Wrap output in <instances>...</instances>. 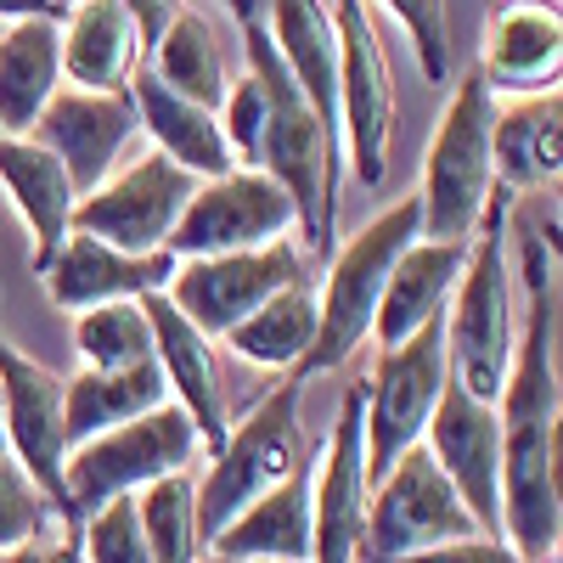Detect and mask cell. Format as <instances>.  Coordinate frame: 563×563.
<instances>
[{"instance_id": "1", "label": "cell", "mask_w": 563, "mask_h": 563, "mask_svg": "<svg viewBox=\"0 0 563 563\" xmlns=\"http://www.w3.org/2000/svg\"><path fill=\"white\" fill-rule=\"evenodd\" d=\"M525 276V316L512 366L496 395L501 422V541L525 563L558 558L563 541V479H558V440H563V384H558V254L541 238L519 249Z\"/></svg>"}, {"instance_id": "2", "label": "cell", "mask_w": 563, "mask_h": 563, "mask_svg": "<svg viewBox=\"0 0 563 563\" xmlns=\"http://www.w3.org/2000/svg\"><path fill=\"white\" fill-rule=\"evenodd\" d=\"M243 74L265 85V135H260V164L294 203L299 220V249L310 265L333 260L339 249V180H344V141L339 130H327L310 102L299 97V85L282 68L271 29L260 40H243Z\"/></svg>"}, {"instance_id": "3", "label": "cell", "mask_w": 563, "mask_h": 563, "mask_svg": "<svg viewBox=\"0 0 563 563\" xmlns=\"http://www.w3.org/2000/svg\"><path fill=\"white\" fill-rule=\"evenodd\" d=\"M512 203L519 198H512L507 186H490L479 225H474V238H467V265H462L451 305H445L451 378L479 400L501 395V378L512 366V344H519V288H512V265H507Z\"/></svg>"}, {"instance_id": "4", "label": "cell", "mask_w": 563, "mask_h": 563, "mask_svg": "<svg viewBox=\"0 0 563 563\" xmlns=\"http://www.w3.org/2000/svg\"><path fill=\"white\" fill-rule=\"evenodd\" d=\"M417 238H422V203L411 192V198L389 203L384 214H372L344 249H333V260L321 265V282H316V339L294 372L299 384L339 372L372 339V316H378L384 282Z\"/></svg>"}, {"instance_id": "5", "label": "cell", "mask_w": 563, "mask_h": 563, "mask_svg": "<svg viewBox=\"0 0 563 563\" xmlns=\"http://www.w3.org/2000/svg\"><path fill=\"white\" fill-rule=\"evenodd\" d=\"M299 467H305V384L282 378L276 389H265L238 417V429H225L220 451L209 456V474L198 479L203 547L238 519L249 501H260L282 479H294Z\"/></svg>"}, {"instance_id": "6", "label": "cell", "mask_w": 563, "mask_h": 563, "mask_svg": "<svg viewBox=\"0 0 563 563\" xmlns=\"http://www.w3.org/2000/svg\"><path fill=\"white\" fill-rule=\"evenodd\" d=\"M198 451H203V440L175 400L124 422V429H108L97 440L74 445L63 462V519L79 530V519H90L97 507H108L119 496H141L169 474H192Z\"/></svg>"}, {"instance_id": "7", "label": "cell", "mask_w": 563, "mask_h": 563, "mask_svg": "<svg viewBox=\"0 0 563 563\" xmlns=\"http://www.w3.org/2000/svg\"><path fill=\"white\" fill-rule=\"evenodd\" d=\"M490 124H496V97L485 90L479 68L467 63L451 102L434 124V141H429V158H422V238L434 243H462L474 238L479 225V209L496 186V169H490Z\"/></svg>"}, {"instance_id": "8", "label": "cell", "mask_w": 563, "mask_h": 563, "mask_svg": "<svg viewBox=\"0 0 563 563\" xmlns=\"http://www.w3.org/2000/svg\"><path fill=\"white\" fill-rule=\"evenodd\" d=\"M361 384H366V485H378L411 445H422L429 417L451 384L445 316L417 327L406 344L378 350V361H372Z\"/></svg>"}, {"instance_id": "9", "label": "cell", "mask_w": 563, "mask_h": 563, "mask_svg": "<svg viewBox=\"0 0 563 563\" xmlns=\"http://www.w3.org/2000/svg\"><path fill=\"white\" fill-rule=\"evenodd\" d=\"M339 34V141L361 186H384L395 141V68L366 0H333Z\"/></svg>"}, {"instance_id": "10", "label": "cell", "mask_w": 563, "mask_h": 563, "mask_svg": "<svg viewBox=\"0 0 563 563\" xmlns=\"http://www.w3.org/2000/svg\"><path fill=\"white\" fill-rule=\"evenodd\" d=\"M462 536H485V530L462 507L451 479L434 467L429 445H411L366 496L355 563H395V558H411V552L440 547V541H462Z\"/></svg>"}, {"instance_id": "11", "label": "cell", "mask_w": 563, "mask_h": 563, "mask_svg": "<svg viewBox=\"0 0 563 563\" xmlns=\"http://www.w3.org/2000/svg\"><path fill=\"white\" fill-rule=\"evenodd\" d=\"M310 282V254L282 238L265 249H238V254H209V260H175L164 299L209 339H225L243 316H254L265 299L282 288H305Z\"/></svg>"}, {"instance_id": "12", "label": "cell", "mask_w": 563, "mask_h": 563, "mask_svg": "<svg viewBox=\"0 0 563 563\" xmlns=\"http://www.w3.org/2000/svg\"><path fill=\"white\" fill-rule=\"evenodd\" d=\"M299 220L288 192L265 169H225L214 180H198L192 203L180 209L164 254L169 260H209V254H238V249H265L294 238Z\"/></svg>"}, {"instance_id": "13", "label": "cell", "mask_w": 563, "mask_h": 563, "mask_svg": "<svg viewBox=\"0 0 563 563\" xmlns=\"http://www.w3.org/2000/svg\"><path fill=\"white\" fill-rule=\"evenodd\" d=\"M63 395H68V378L57 366L23 355L0 333V451L57 501V512H63V462H68V400Z\"/></svg>"}, {"instance_id": "14", "label": "cell", "mask_w": 563, "mask_h": 563, "mask_svg": "<svg viewBox=\"0 0 563 563\" xmlns=\"http://www.w3.org/2000/svg\"><path fill=\"white\" fill-rule=\"evenodd\" d=\"M366 496V384H350L310 462V563H355Z\"/></svg>"}, {"instance_id": "15", "label": "cell", "mask_w": 563, "mask_h": 563, "mask_svg": "<svg viewBox=\"0 0 563 563\" xmlns=\"http://www.w3.org/2000/svg\"><path fill=\"white\" fill-rule=\"evenodd\" d=\"M192 192H198V175H186L164 153H147L74 203V231H85L97 243H113L124 254H164Z\"/></svg>"}, {"instance_id": "16", "label": "cell", "mask_w": 563, "mask_h": 563, "mask_svg": "<svg viewBox=\"0 0 563 563\" xmlns=\"http://www.w3.org/2000/svg\"><path fill=\"white\" fill-rule=\"evenodd\" d=\"M422 445H429L434 467L451 479V490L462 496V507L474 512V525L485 536H501V422H496V400L467 395L451 378L434 417H429Z\"/></svg>"}, {"instance_id": "17", "label": "cell", "mask_w": 563, "mask_h": 563, "mask_svg": "<svg viewBox=\"0 0 563 563\" xmlns=\"http://www.w3.org/2000/svg\"><path fill=\"white\" fill-rule=\"evenodd\" d=\"M29 135L63 164L74 198H85L113 175V164L141 135V124H135L130 90H74V85H63L52 97V108L34 119Z\"/></svg>"}, {"instance_id": "18", "label": "cell", "mask_w": 563, "mask_h": 563, "mask_svg": "<svg viewBox=\"0 0 563 563\" xmlns=\"http://www.w3.org/2000/svg\"><path fill=\"white\" fill-rule=\"evenodd\" d=\"M479 79L490 97H547L563 74V12L558 0H496L485 18Z\"/></svg>"}, {"instance_id": "19", "label": "cell", "mask_w": 563, "mask_h": 563, "mask_svg": "<svg viewBox=\"0 0 563 563\" xmlns=\"http://www.w3.org/2000/svg\"><path fill=\"white\" fill-rule=\"evenodd\" d=\"M147 310V327H153V361L169 384V400L192 417V429L203 440V451L214 456L231 417H225V389H220V361H214V339L198 333L164 294H147L141 299Z\"/></svg>"}, {"instance_id": "20", "label": "cell", "mask_w": 563, "mask_h": 563, "mask_svg": "<svg viewBox=\"0 0 563 563\" xmlns=\"http://www.w3.org/2000/svg\"><path fill=\"white\" fill-rule=\"evenodd\" d=\"M175 260L169 254H124L113 243H97L85 231H68V243L57 249V260L45 265V294L57 310L79 316L97 305H124V299H147L164 294Z\"/></svg>"}, {"instance_id": "21", "label": "cell", "mask_w": 563, "mask_h": 563, "mask_svg": "<svg viewBox=\"0 0 563 563\" xmlns=\"http://www.w3.org/2000/svg\"><path fill=\"white\" fill-rule=\"evenodd\" d=\"M124 90H130V102H135V124L158 141V153L169 164H180L186 175H198V180H214L225 169H238V158H231L225 135H220V119L209 108H198L192 97L169 90L147 68V57H141V68L130 74Z\"/></svg>"}, {"instance_id": "22", "label": "cell", "mask_w": 563, "mask_h": 563, "mask_svg": "<svg viewBox=\"0 0 563 563\" xmlns=\"http://www.w3.org/2000/svg\"><path fill=\"white\" fill-rule=\"evenodd\" d=\"M0 192L12 198V209L29 225L34 243V276H45V265L57 260V249L74 231V186L63 175V164L40 147L34 135H0Z\"/></svg>"}, {"instance_id": "23", "label": "cell", "mask_w": 563, "mask_h": 563, "mask_svg": "<svg viewBox=\"0 0 563 563\" xmlns=\"http://www.w3.org/2000/svg\"><path fill=\"white\" fill-rule=\"evenodd\" d=\"M467 265V238L462 243H434V238H417L389 282H384V299H378V316H372V344L378 350H395L406 344L417 327H429L445 316L451 305V288H456V276Z\"/></svg>"}, {"instance_id": "24", "label": "cell", "mask_w": 563, "mask_h": 563, "mask_svg": "<svg viewBox=\"0 0 563 563\" xmlns=\"http://www.w3.org/2000/svg\"><path fill=\"white\" fill-rule=\"evenodd\" d=\"M63 90V18L0 23V135H29Z\"/></svg>"}, {"instance_id": "25", "label": "cell", "mask_w": 563, "mask_h": 563, "mask_svg": "<svg viewBox=\"0 0 563 563\" xmlns=\"http://www.w3.org/2000/svg\"><path fill=\"white\" fill-rule=\"evenodd\" d=\"M265 29L288 79L310 102V113L327 130H339V34H333L327 0H271Z\"/></svg>"}, {"instance_id": "26", "label": "cell", "mask_w": 563, "mask_h": 563, "mask_svg": "<svg viewBox=\"0 0 563 563\" xmlns=\"http://www.w3.org/2000/svg\"><path fill=\"white\" fill-rule=\"evenodd\" d=\"M141 57H147V45H141V29L124 12V0H85L63 18V85L124 90Z\"/></svg>"}, {"instance_id": "27", "label": "cell", "mask_w": 563, "mask_h": 563, "mask_svg": "<svg viewBox=\"0 0 563 563\" xmlns=\"http://www.w3.org/2000/svg\"><path fill=\"white\" fill-rule=\"evenodd\" d=\"M558 164H563V97H525V102H496V124H490V169L496 186H507L512 198L536 192V186H558Z\"/></svg>"}, {"instance_id": "28", "label": "cell", "mask_w": 563, "mask_h": 563, "mask_svg": "<svg viewBox=\"0 0 563 563\" xmlns=\"http://www.w3.org/2000/svg\"><path fill=\"white\" fill-rule=\"evenodd\" d=\"M203 552L220 558H276V563H310V462L294 479H282L260 501H249Z\"/></svg>"}, {"instance_id": "29", "label": "cell", "mask_w": 563, "mask_h": 563, "mask_svg": "<svg viewBox=\"0 0 563 563\" xmlns=\"http://www.w3.org/2000/svg\"><path fill=\"white\" fill-rule=\"evenodd\" d=\"M68 451L97 440L108 429H124V422L147 417L169 400V384L158 361H141V366H113V372H97L85 366L79 378H68Z\"/></svg>"}, {"instance_id": "30", "label": "cell", "mask_w": 563, "mask_h": 563, "mask_svg": "<svg viewBox=\"0 0 563 563\" xmlns=\"http://www.w3.org/2000/svg\"><path fill=\"white\" fill-rule=\"evenodd\" d=\"M147 68L180 90V97H192L198 108H220L225 102V85H231V63H225V45L214 34V23L198 12V7H180L169 12V23L158 29L153 52H147Z\"/></svg>"}, {"instance_id": "31", "label": "cell", "mask_w": 563, "mask_h": 563, "mask_svg": "<svg viewBox=\"0 0 563 563\" xmlns=\"http://www.w3.org/2000/svg\"><path fill=\"white\" fill-rule=\"evenodd\" d=\"M310 339H316V282H305V288H282L276 299H265L254 316H243L238 327H231L220 344L238 361L260 366V372L294 378L299 361L310 355Z\"/></svg>"}, {"instance_id": "32", "label": "cell", "mask_w": 563, "mask_h": 563, "mask_svg": "<svg viewBox=\"0 0 563 563\" xmlns=\"http://www.w3.org/2000/svg\"><path fill=\"white\" fill-rule=\"evenodd\" d=\"M135 519L147 536L153 563H198L203 558V530H198V479L169 474L135 496Z\"/></svg>"}, {"instance_id": "33", "label": "cell", "mask_w": 563, "mask_h": 563, "mask_svg": "<svg viewBox=\"0 0 563 563\" xmlns=\"http://www.w3.org/2000/svg\"><path fill=\"white\" fill-rule=\"evenodd\" d=\"M74 350L85 355V366H97V372L153 361V327H147V310H141V299L79 310V316H74Z\"/></svg>"}, {"instance_id": "34", "label": "cell", "mask_w": 563, "mask_h": 563, "mask_svg": "<svg viewBox=\"0 0 563 563\" xmlns=\"http://www.w3.org/2000/svg\"><path fill=\"white\" fill-rule=\"evenodd\" d=\"M57 525H63L57 501L45 496L7 451H0V552L29 547V541H40L45 530H57Z\"/></svg>"}, {"instance_id": "35", "label": "cell", "mask_w": 563, "mask_h": 563, "mask_svg": "<svg viewBox=\"0 0 563 563\" xmlns=\"http://www.w3.org/2000/svg\"><path fill=\"white\" fill-rule=\"evenodd\" d=\"M74 536H79V563H153L147 536H141V519H135V496L97 507L90 519H79Z\"/></svg>"}, {"instance_id": "36", "label": "cell", "mask_w": 563, "mask_h": 563, "mask_svg": "<svg viewBox=\"0 0 563 563\" xmlns=\"http://www.w3.org/2000/svg\"><path fill=\"white\" fill-rule=\"evenodd\" d=\"M378 7L411 34L422 79L445 85L451 79V18H445V0H378Z\"/></svg>"}, {"instance_id": "37", "label": "cell", "mask_w": 563, "mask_h": 563, "mask_svg": "<svg viewBox=\"0 0 563 563\" xmlns=\"http://www.w3.org/2000/svg\"><path fill=\"white\" fill-rule=\"evenodd\" d=\"M220 119V135H225V147L231 158H238L243 169L260 164V135H265V85L254 74H238L225 85V102L214 108Z\"/></svg>"}, {"instance_id": "38", "label": "cell", "mask_w": 563, "mask_h": 563, "mask_svg": "<svg viewBox=\"0 0 563 563\" xmlns=\"http://www.w3.org/2000/svg\"><path fill=\"white\" fill-rule=\"evenodd\" d=\"M395 563H525L501 536H462V541H440V547H422L411 558Z\"/></svg>"}, {"instance_id": "39", "label": "cell", "mask_w": 563, "mask_h": 563, "mask_svg": "<svg viewBox=\"0 0 563 563\" xmlns=\"http://www.w3.org/2000/svg\"><path fill=\"white\" fill-rule=\"evenodd\" d=\"M0 563H79V536H74L68 525H57V530H45V536L29 541V547L0 552Z\"/></svg>"}, {"instance_id": "40", "label": "cell", "mask_w": 563, "mask_h": 563, "mask_svg": "<svg viewBox=\"0 0 563 563\" xmlns=\"http://www.w3.org/2000/svg\"><path fill=\"white\" fill-rule=\"evenodd\" d=\"M225 12L238 18V34L243 40H260L265 34V18H271V0H225Z\"/></svg>"}, {"instance_id": "41", "label": "cell", "mask_w": 563, "mask_h": 563, "mask_svg": "<svg viewBox=\"0 0 563 563\" xmlns=\"http://www.w3.org/2000/svg\"><path fill=\"white\" fill-rule=\"evenodd\" d=\"M18 18H57L45 0H0V23H18Z\"/></svg>"}, {"instance_id": "42", "label": "cell", "mask_w": 563, "mask_h": 563, "mask_svg": "<svg viewBox=\"0 0 563 563\" xmlns=\"http://www.w3.org/2000/svg\"><path fill=\"white\" fill-rule=\"evenodd\" d=\"M198 563H276V558H220V552H203Z\"/></svg>"}, {"instance_id": "43", "label": "cell", "mask_w": 563, "mask_h": 563, "mask_svg": "<svg viewBox=\"0 0 563 563\" xmlns=\"http://www.w3.org/2000/svg\"><path fill=\"white\" fill-rule=\"evenodd\" d=\"M45 7H52V12H57V18H68V12H74V7H85V0H45Z\"/></svg>"}]
</instances>
